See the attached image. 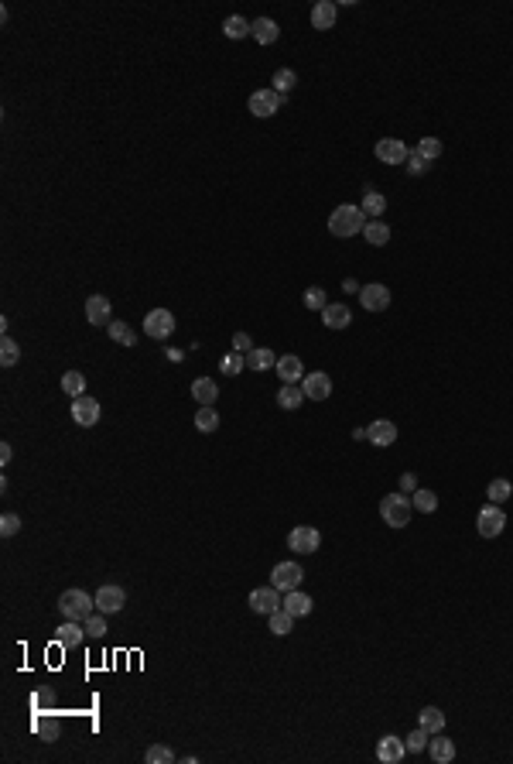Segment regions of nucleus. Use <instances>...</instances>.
I'll return each mask as SVG.
<instances>
[{"mask_svg": "<svg viewBox=\"0 0 513 764\" xmlns=\"http://www.w3.org/2000/svg\"><path fill=\"white\" fill-rule=\"evenodd\" d=\"M366 212L359 210V206H335L332 210V216H329V234L332 237H342V240H349V237H356V234H363L366 230Z\"/></svg>", "mask_w": 513, "mask_h": 764, "instance_id": "nucleus-1", "label": "nucleus"}, {"mask_svg": "<svg viewBox=\"0 0 513 764\" xmlns=\"http://www.w3.org/2000/svg\"><path fill=\"white\" fill-rule=\"evenodd\" d=\"M58 610L65 620H86L96 613V597H89L86 590H65L58 597Z\"/></svg>", "mask_w": 513, "mask_h": 764, "instance_id": "nucleus-2", "label": "nucleus"}, {"mask_svg": "<svg viewBox=\"0 0 513 764\" xmlns=\"http://www.w3.org/2000/svg\"><path fill=\"white\" fill-rule=\"evenodd\" d=\"M410 507L414 504L408 501V494H387L384 501H380V518L390 528H404L410 521Z\"/></svg>", "mask_w": 513, "mask_h": 764, "instance_id": "nucleus-3", "label": "nucleus"}, {"mask_svg": "<svg viewBox=\"0 0 513 764\" xmlns=\"http://www.w3.org/2000/svg\"><path fill=\"white\" fill-rule=\"evenodd\" d=\"M284 103H287V96L274 93L271 86H267V89H254V93H250V100H247V106H250V113H254V117H274V113H278Z\"/></svg>", "mask_w": 513, "mask_h": 764, "instance_id": "nucleus-4", "label": "nucleus"}, {"mask_svg": "<svg viewBox=\"0 0 513 764\" xmlns=\"http://www.w3.org/2000/svg\"><path fill=\"white\" fill-rule=\"evenodd\" d=\"M503 528H507V514H503L500 504H486V507L476 514V531H479L483 538H496V535H503Z\"/></svg>", "mask_w": 513, "mask_h": 764, "instance_id": "nucleus-5", "label": "nucleus"}, {"mask_svg": "<svg viewBox=\"0 0 513 764\" xmlns=\"http://www.w3.org/2000/svg\"><path fill=\"white\" fill-rule=\"evenodd\" d=\"M305 580V569L298 566V562H278L274 566V573H271V586L274 590H281V593H291V590H298Z\"/></svg>", "mask_w": 513, "mask_h": 764, "instance_id": "nucleus-6", "label": "nucleus"}, {"mask_svg": "<svg viewBox=\"0 0 513 764\" xmlns=\"http://www.w3.org/2000/svg\"><path fill=\"white\" fill-rule=\"evenodd\" d=\"M144 333H148L151 340H168V336L175 333V316H171L168 309H151V312L144 316Z\"/></svg>", "mask_w": 513, "mask_h": 764, "instance_id": "nucleus-7", "label": "nucleus"}, {"mask_svg": "<svg viewBox=\"0 0 513 764\" xmlns=\"http://www.w3.org/2000/svg\"><path fill=\"white\" fill-rule=\"evenodd\" d=\"M100 415H103V408H100V401H96V397H89V395L72 397V422H76V425H82V428H93V425L100 422Z\"/></svg>", "mask_w": 513, "mask_h": 764, "instance_id": "nucleus-8", "label": "nucleus"}, {"mask_svg": "<svg viewBox=\"0 0 513 764\" xmlns=\"http://www.w3.org/2000/svg\"><path fill=\"white\" fill-rule=\"evenodd\" d=\"M318 545H322V535H318V528H311V525L294 528L287 535V549H294V552H301V555L318 552Z\"/></svg>", "mask_w": 513, "mask_h": 764, "instance_id": "nucleus-9", "label": "nucleus"}, {"mask_svg": "<svg viewBox=\"0 0 513 764\" xmlns=\"http://www.w3.org/2000/svg\"><path fill=\"white\" fill-rule=\"evenodd\" d=\"M124 604H127V590L124 586H117V582L100 586V593H96V610L100 613H120Z\"/></svg>", "mask_w": 513, "mask_h": 764, "instance_id": "nucleus-10", "label": "nucleus"}, {"mask_svg": "<svg viewBox=\"0 0 513 764\" xmlns=\"http://www.w3.org/2000/svg\"><path fill=\"white\" fill-rule=\"evenodd\" d=\"M377 158L384 161V165H404L410 158V148L404 141H397V137H384V141H377Z\"/></svg>", "mask_w": 513, "mask_h": 764, "instance_id": "nucleus-11", "label": "nucleus"}, {"mask_svg": "<svg viewBox=\"0 0 513 764\" xmlns=\"http://www.w3.org/2000/svg\"><path fill=\"white\" fill-rule=\"evenodd\" d=\"M359 302H363L366 312H384V309H390V288L387 285H363Z\"/></svg>", "mask_w": 513, "mask_h": 764, "instance_id": "nucleus-12", "label": "nucleus"}, {"mask_svg": "<svg viewBox=\"0 0 513 764\" xmlns=\"http://www.w3.org/2000/svg\"><path fill=\"white\" fill-rule=\"evenodd\" d=\"M281 590H274V586H260L250 593V610L254 613H264V617H271L274 610H281V597H278Z\"/></svg>", "mask_w": 513, "mask_h": 764, "instance_id": "nucleus-13", "label": "nucleus"}, {"mask_svg": "<svg viewBox=\"0 0 513 764\" xmlns=\"http://www.w3.org/2000/svg\"><path fill=\"white\" fill-rule=\"evenodd\" d=\"M278 377H281V384H301L305 381V364H301V357H294V353H287V357H278Z\"/></svg>", "mask_w": 513, "mask_h": 764, "instance_id": "nucleus-14", "label": "nucleus"}, {"mask_svg": "<svg viewBox=\"0 0 513 764\" xmlns=\"http://www.w3.org/2000/svg\"><path fill=\"white\" fill-rule=\"evenodd\" d=\"M301 391H305V397H311V401H325V397L332 395V377L329 374H305V381H301Z\"/></svg>", "mask_w": 513, "mask_h": 764, "instance_id": "nucleus-15", "label": "nucleus"}, {"mask_svg": "<svg viewBox=\"0 0 513 764\" xmlns=\"http://www.w3.org/2000/svg\"><path fill=\"white\" fill-rule=\"evenodd\" d=\"M86 319H89V326H110L113 322V305H110V298H103V295H93L89 302H86Z\"/></svg>", "mask_w": 513, "mask_h": 764, "instance_id": "nucleus-16", "label": "nucleus"}, {"mask_svg": "<svg viewBox=\"0 0 513 764\" xmlns=\"http://www.w3.org/2000/svg\"><path fill=\"white\" fill-rule=\"evenodd\" d=\"M335 18H339V7H335L332 0H318V4L311 7V27H315V31L335 27Z\"/></svg>", "mask_w": 513, "mask_h": 764, "instance_id": "nucleus-17", "label": "nucleus"}, {"mask_svg": "<svg viewBox=\"0 0 513 764\" xmlns=\"http://www.w3.org/2000/svg\"><path fill=\"white\" fill-rule=\"evenodd\" d=\"M366 439H370L373 446H380V449L394 446V443H397V425L380 419V422H373L370 428H366Z\"/></svg>", "mask_w": 513, "mask_h": 764, "instance_id": "nucleus-18", "label": "nucleus"}, {"mask_svg": "<svg viewBox=\"0 0 513 764\" xmlns=\"http://www.w3.org/2000/svg\"><path fill=\"white\" fill-rule=\"evenodd\" d=\"M404 751H408V744L401 737H394V734H387L380 744H377V758L384 764H397V761H404Z\"/></svg>", "mask_w": 513, "mask_h": 764, "instance_id": "nucleus-19", "label": "nucleus"}, {"mask_svg": "<svg viewBox=\"0 0 513 764\" xmlns=\"http://www.w3.org/2000/svg\"><path fill=\"white\" fill-rule=\"evenodd\" d=\"M322 322H325L329 329H349V326H353V312H349V305L329 302V305L322 309Z\"/></svg>", "mask_w": 513, "mask_h": 764, "instance_id": "nucleus-20", "label": "nucleus"}, {"mask_svg": "<svg viewBox=\"0 0 513 764\" xmlns=\"http://www.w3.org/2000/svg\"><path fill=\"white\" fill-rule=\"evenodd\" d=\"M55 641H58L62 648H79V644L86 641V624H82V620H65V624L55 631Z\"/></svg>", "mask_w": 513, "mask_h": 764, "instance_id": "nucleus-21", "label": "nucleus"}, {"mask_svg": "<svg viewBox=\"0 0 513 764\" xmlns=\"http://www.w3.org/2000/svg\"><path fill=\"white\" fill-rule=\"evenodd\" d=\"M428 754H431V761L435 764H448V761H455V744L448 737H441V734H431V740H428Z\"/></svg>", "mask_w": 513, "mask_h": 764, "instance_id": "nucleus-22", "label": "nucleus"}, {"mask_svg": "<svg viewBox=\"0 0 513 764\" xmlns=\"http://www.w3.org/2000/svg\"><path fill=\"white\" fill-rule=\"evenodd\" d=\"M281 606L291 613V617H308V613H311V606H315V600H311L308 593H301V590H291V593L281 600Z\"/></svg>", "mask_w": 513, "mask_h": 764, "instance_id": "nucleus-23", "label": "nucleus"}, {"mask_svg": "<svg viewBox=\"0 0 513 764\" xmlns=\"http://www.w3.org/2000/svg\"><path fill=\"white\" fill-rule=\"evenodd\" d=\"M359 210L366 212V219H380L387 212V199H384V192H377V189H366L363 192V206Z\"/></svg>", "mask_w": 513, "mask_h": 764, "instance_id": "nucleus-24", "label": "nucleus"}, {"mask_svg": "<svg viewBox=\"0 0 513 764\" xmlns=\"http://www.w3.org/2000/svg\"><path fill=\"white\" fill-rule=\"evenodd\" d=\"M417 727L428 730V734H441L445 730V713L438 710V706H424V710L417 713Z\"/></svg>", "mask_w": 513, "mask_h": 764, "instance_id": "nucleus-25", "label": "nucleus"}, {"mask_svg": "<svg viewBox=\"0 0 513 764\" xmlns=\"http://www.w3.org/2000/svg\"><path fill=\"white\" fill-rule=\"evenodd\" d=\"M301 401H305L301 384H281V391H278V405H281L284 412H298Z\"/></svg>", "mask_w": 513, "mask_h": 764, "instance_id": "nucleus-26", "label": "nucleus"}, {"mask_svg": "<svg viewBox=\"0 0 513 764\" xmlns=\"http://www.w3.org/2000/svg\"><path fill=\"white\" fill-rule=\"evenodd\" d=\"M192 397H195L199 405H216L219 384H212V377H199V381H192Z\"/></svg>", "mask_w": 513, "mask_h": 764, "instance_id": "nucleus-27", "label": "nucleus"}, {"mask_svg": "<svg viewBox=\"0 0 513 764\" xmlns=\"http://www.w3.org/2000/svg\"><path fill=\"white\" fill-rule=\"evenodd\" d=\"M250 34H254L260 45H274V42H278V34H281V27H278V21H271V18H256L254 31H250Z\"/></svg>", "mask_w": 513, "mask_h": 764, "instance_id": "nucleus-28", "label": "nucleus"}, {"mask_svg": "<svg viewBox=\"0 0 513 764\" xmlns=\"http://www.w3.org/2000/svg\"><path fill=\"white\" fill-rule=\"evenodd\" d=\"M278 364V353L274 350H267V346H254L250 353H247V367L250 370H267Z\"/></svg>", "mask_w": 513, "mask_h": 764, "instance_id": "nucleus-29", "label": "nucleus"}, {"mask_svg": "<svg viewBox=\"0 0 513 764\" xmlns=\"http://www.w3.org/2000/svg\"><path fill=\"white\" fill-rule=\"evenodd\" d=\"M363 237H366L370 247H384V243H390V227H387L384 219H370L366 230H363Z\"/></svg>", "mask_w": 513, "mask_h": 764, "instance_id": "nucleus-30", "label": "nucleus"}, {"mask_svg": "<svg viewBox=\"0 0 513 764\" xmlns=\"http://www.w3.org/2000/svg\"><path fill=\"white\" fill-rule=\"evenodd\" d=\"M250 31H254V25H250L247 18H240V14H233V18H226V21H223V34H226V38H233V42L247 38Z\"/></svg>", "mask_w": 513, "mask_h": 764, "instance_id": "nucleus-31", "label": "nucleus"}, {"mask_svg": "<svg viewBox=\"0 0 513 764\" xmlns=\"http://www.w3.org/2000/svg\"><path fill=\"white\" fill-rule=\"evenodd\" d=\"M106 333H110V340L120 343V346H134V343H137V333L130 329L127 322H120V319H113V322L106 326Z\"/></svg>", "mask_w": 513, "mask_h": 764, "instance_id": "nucleus-32", "label": "nucleus"}, {"mask_svg": "<svg viewBox=\"0 0 513 764\" xmlns=\"http://www.w3.org/2000/svg\"><path fill=\"white\" fill-rule=\"evenodd\" d=\"M414 155H421L424 161H435V158H441V151H445V144L438 141V137H421L414 148H410Z\"/></svg>", "mask_w": 513, "mask_h": 764, "instance_id": "nucleus-33", "label": "nucleus"}, {"mask_svg": "<svg viewBox=\"0 0 513 764\" xmlns=\"http://www.w3.org/2000/svg\"><path fill=\"white\" fill-rule=\"evenodd\" d=\"M195 428H199V432H205V435L219 428V415H216V408H212V405H199V412H195Z\"/></svg>", "mask_w": 513, "mask_h": 764, "instance_id": "nucleus-34", "label": "nucleus"}, {"mask_svg": "<svg viewBox=\"0 0 513 764\" xmlns=\"http://www.w3.org/2000/svg\"><path fill=\"white\" fill-rule=\"evenodd\" d=\"M486 497H489V504L510 501V497H513V483H510V480H503V476H496V480L486 487Z\"/></svg>", "mask_w": 513, "mask_h": 764, "instance_id": "nucleus-35", "label": "nucleus"}, {"mask_svg": "<svg viewBox=\"0 0 513 764\" xmlns=\"http://www.w3.org/2000/svg\"><path fill=\"white\" fill-rule=\"evenodd\" d=\"M243 367H247V353H236V350H230V353L219 360V374H223V377H236Z\"/></svg>", "mask_w": 513, "mask_h": 764, "instance_id": "nucleus-36", "label": "nucleus"}, {"mask_svg": "<svg viewBox=\"0 0 513 764\" xmlns=\"http://www.w3.org/2000/svg\"><path fill=\"white\" fill-rule=\"evenodd\" d=\"M410 504H414V511H421V514H431V511H438V494H431V490H414L410 494Z\"/></svg>", "mask_w": 513, "mask_h": 764, "instance_id": "nucleus-37", "label": "nucleus"}, {"mask_svg": "<svg viewBox=\"0 0 513 764\" xmlns=\"http://www.w3.org/2000/svg\"><path fill=\"white\" fill-rule=\"evenodd\" d=\"M294 82H298L294 69H278V72H274V79H271V89H274V93H281V96H287V93L294 89Z\"/></svg>", "mask_w": 513, "mask_h": 764, "instance_id": "nucleus-38", "label": "nucleus"}, {"mask_svg": "<svg viewBox=\"0 0 513 764\" xmlns=\"http://www.w3.org/2000/svg\"><path fill=\"white\" fill-rule=\"evenodd\" d=\"M62 391L69 397H82L86 395V377H82L79 370H69V374L62 377Z\"/></svg>", "mask_w": 513, "mask_h": 764, "instance_id": "nucleus-39", "label": "nucleus"}, {"mask_svg": "<svg viewBox=\"0 0 513 764\" xmlns=\"http://www.w3.org/2000/svg\"><path fill=\"white\" fill-rule=\"evenodd\" d=\"M267 620H271V631L278 634V637H284V634H291V628H294V617H291V613H287V610H274V613H271V617H267Z\"/></svg>", "mask_w": 513, "mask_h": 764, "instance_id": "nucleus-40", "label": "nucleus"}, {"mask_svg": "<svg viewBox=\"0 0 513 764\" xmlns=\"http://www.w3.org/2000/svg\"><path fill=\"white\" fill-rule=\"evenodd\" d=\"M103 617H106V613L96 610L93 617L82 620V624H86V637H93V641H103V637H106V620H103Z\"/></svg>", "mask_w": 513, "mask_h": 764, "instance_id": "nucleus-41", "label": "nucleus"}, {"mask_svg": "<svg viewBox=\"0 0 513 764\" xmlns=\"http://www.w3.org/2000/svg\"><path fill=\"white\" fill-rule=\"evenodd\" d=\"M428 740H431V734L417 727L414 734H408V737H404V744H408V754H424V751H428Z\"/></svg>", "mask_w": 513, "mask_h": 764, "instance_id": "nucleus-42", "label": "nucleus"}, {"mask_svg": "<svg viewBox=\"0 0 513 764\" xmlns=\"http://www.w3.org/2000/svg\"><path fill=\"white\" fill-rule=\"evenodd\" d=\"M18 357H21L18 343L4 333V340H0V364H4V367H14V364H18Z\"/></svg>", "mask_w": 513, "mask_h": 764, "instance_id": "nucleus-43", "label": "nucleus"}, {"mask_svg": "<svg viewBox=\"0 0 513 764\" xmlns=\"http://www.w3.org/2000/svg\"><path fill=\"white\" fill-rule=\"evenodd\" d=\"M148 764H171L175 761V751L171 747H164V744H154V747H148Z\"/></svg>", "mask_w": 513, "mask_h": 764, "instance_id": "nucleus-44", "label": "nucleus"}, {"mask_svg": "<svg viewBox=\"0 0 513 764\" xmlns=\"http://www.w3.org/2000/svg\"><path fill=\"white\" fill-rule=\"evenodd\" d=\"M325 302H329V298H325V291L322 288H308L305 291V309H311V312H322Z\"/></svg>", "mask_w": 513, "mask_h": 764, "instance_id": "nucleus-45", "label": "nucleus"}, {"mask_svg": "<svg viewBox=\"0 0 513 764\" xmlns=\"http://www.w3.org/2000/svg\"><path fill=\"white\" fill-rule=\"evenodd\" d=\"M18 531H21V518H18V514H11V511H7V514H4V518H0V535H4V538H14V535H18Z\"/></svg>", "mask_w": 513, "mask_h": 764, "instance_id": "nucleus-46", "label": "nucleus"}, {"mask_svg": "<svg viewBox=\"0 0 513 764\" xmlns=\"http://www.w3.org/2000/svg\"><path fill=\"white\" fill-rule=\"evenodd\" d=\"M404 168H408L410 175H424V172L431 168V161H424L421 155H414V151H410V158L404 161Z\"/></svg>", "mask_w": 513, "mask_h": 764, "instance_id": "nucleus-47", "label": "nucleus"}, {"mask_svg": "<svg viewBox=\"0 0 513 764\" xmlns=\"http://www.w3.org/2000/svg\"><path fill=\"white\" fill-rule=\"evenodd\" d=\"M34 730H38V734H41L45 740H55V737H58V723H55V720H34Z\"/></svg>", "mask_w": 513, "mask_h": 764, "instance_id": "nucleus-48", "label": "nucleus"}, {"mask_svg": "<svg viewBox=\"0 0 513 764\" xmlns=\"http://www.w3.org/2000/svg\"><path fill=\"white\" fill-rule=\"evenodd\" d=\"M233 350H236V353H250V350H254V340H250L247 333H236V336H233Z\"/></svg>", "mask_w": 513, "mask_h": 764, "instance_id": "nucleus-49", "label": "nucleus"}, {"mask_svg": "<svg viewBox=\"0 0 513 764\" xmlns=\"http://www.w3.org/2000/svg\"><path fill=\"white\" fill-rule=\"evenodd\" d=\"M414 490H417V476L404 473V476H401V494H414Z\"/></svg>", "mask_w": 513, "mask_h": 764, "instance_id": "nucleus-50", "label": "nucleus"}, {"mask_svg": "<svg viewBox=\"0 0 513 764\" xmlns=\"http://www.w3.org/2000/svg\"><path fill=\"white\" fill-rule=\"evenodd\" d=\"M11 459H14V449H11V446H7V443H4V446H0V463L7 466Z\"/></svg>", "mask_w": 513, "mask_h": 764, "instance_id": "nucleus-51", "label": "nucleus"}, {"mask_svg": "<svg viewBox=\"0 0 513 764\" xmlns=\"http://www.w3.org/2000/svg\"><path fill=\"white\" fill-rule=\"evenodd\" d=\"M342 291H346V295H353V291H356V295H359V285L353 281V278H346V281H342Z\"/></svg>", "mask_w": 513, "mask_h": 764, "instance_id": "nucleus-52", "label": "nucleus"}, {"mask_svg": "<svg viewBox=\"0 0 513 764\" xmlns=\"http://www.w3.org/2000/svg\"><path fill=\"white\" fill-rule=\"evenodd\" d=\"M164 357H168V360H171V364H181V360H185V353H181V350H168V353H164Z\"/></svg>", "mask_w": 513, "mask_h": 764, "instance_id": "nucleus-53", "label": "nucleus"}]
</instances>
